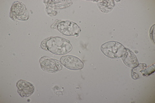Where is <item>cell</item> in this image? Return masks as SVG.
Masks as SVG:
<instances>
[{
    "instance_id": "obj_1",
    "label": "cell",
    "mask_w": 155,
    "mask_h": 103,
    "mask_svg": "<svg viewBox=\"0 0 155 103\" xmlns=\"http://www.w3.org/2000/svg\"><path fill=\"white\" fill-rule=\"evenodd\" d=\"M41 47L55 55L63 56L71 52L72 45L67 39L60 37H50L43 41Z\"/></svg>"
},
{
    "instance_id": "obj_2",
    "label": "cell",
    "mask_w": 155,
    "mask_h": 103,
    "mask_svg": "<svg viewBox=\"0 0 155 103\" xmlns=\"http://www.w3.org/2000/svg\"><path fill=\"white\" fill-rule=\"evenodd\" d=\"M101 50L109 58H119L125 54L126 48L119 42L110 41L103 44L101 46Z\"/></svg>"
},
{
    "instance_id": "obj_3",
    "label": "cell",
    "mask_w": 155,
    "mask_h": 103,
    "mask_svg": "<svg viewBox=\"0 0 155 103\" xmlns=\"http://www.w3.org/2000/svg\"><path fill=\"white\" fill-rule=\"evenodd\" d=\"M57 29L63 35L78 37L81 32L80 27L71 21H62L57 24Z\"/></svg>"
},
{
    "instance_id": "obj_4",
    "label": "cell",
    "mask_w": 155,
    "mask_h": 103,
    "mask_svg": "<svg viewBox=\"0 0 155 103\" xmlns=\"http://www.w3.org/2000/svg\"><path fill=\"white\" fill-rule=\"evenodd\" d=\"M10 17L13 20H27L29 15L25 5L19 2H14L11 7V11H10Z\"/></svg>"
},
{
    "instance_id": "obj_5",
    "label": "cell",
    "mask_w": 155,
    "mask_h": 103,
    "mask_svg": "<svg viewBox=\"0 0 155 103\" xmlns=\"http://www.w3.org/2000/svg\"><path fill=\"white\" fill-rule=\"evenodd\" d=\"M40 63L41 69L48 73L59 72L63 68V65L60 61L48 57H41Z\"/></svg>"
},
{
    "instance_id": "obj_6",
    "label": "cell",
    "mask_w": 155,
    "mask_h": 103,
    "mask_svg": "<svg viewBox=\"0 0 155 103\" xmlns=\"http://www.w3.org/2000/svg\"><path fill=\"white\" fill-rule=\"evenodd\" d=\"M60 62L63 66L71 70H80L84 67V62L74 56H63L60 59Z\"/></svg>"
},
{
    "instance_id": "obj_7",
    "label": "cell",
    "mask_w": 155,
    "mask_h": 103,
    "mask_svg": "<svg viewBox=\"0 0 155 103\" xmlns=\"http://www.w3.org/2000/svg\"><path fill=\"white\" fill-rule=\"evenodd\" d=\"M18 93L21 97L31 96L35 91V88L31 82L24 80H19L16 83Z\"/></svg>"
},
{
    "instance_id": "obj_8",
    "label": "cell",
    "mask_w": 155,
    "mask_h": 103,
    "mask_svg": "<svg viewBox=\"0 0 155 103\" xmlns=\"http://www.w3.org/2000/svg\"><path fill=\"white\" fill-rule=\"evenodd\" d=\"M121 58H122L124 63L128 67L136 68L140 64L137 60V57L134 55V53L127 48H126V52L125 54Z\"/></svg>"
},
{
    "instance_id": "obj_9",
    "label": "cell",
    "mask_w": 155,
    "mask_h": 103,
    "mask_svg": "<svg viewBox=\"0 0 155 103\" xmlns=\"http://www.w3.org/2000/svg\"><path fill=\"white\" fill-rule=\"evenodd\" d=\"M98 7L101 12L107 13L112 11L114 7V3L113 1H104L98 3Z\"/></svg>"
},
{
    "instance_id": "obj_10",
    "label": "cell",
    "mask_w": 155,
    "mask_h": 103,
    "mask_svg": "<svg viewBox=\"0 0 155 103\" xmlns=\"http://www.w3.org/2000/svg\"><path fill=\"white\" fill-rule=\"evenodd\" d=\"M140 72L142 73L143 76H148L149 75L152 74L154 72V64H153L151 66H146L145 68H143Z\"/></svg>"
},
{
    "instance_id": "obj_11",
    "label": "cell",
    "mask_w": 155,
    "mask_h": 103,
    "mask_svg": "<svg viewBox=\"0 0 155 103\" xmlns=\"http://www.w3.org/2000/svg\"><path fill=\"white\" fill-rule=\"evenodd\" d=\"M154 24H153V25L152 26V27L151 28V29H150V32H149L150 37H151V40H152L153 42H154V39H153V37H154Z\"/></svg>"
},
{
    "instance_id": "obj_12",
    "label": "cell",
    "mask_w": 155,
    "mask_h": 103,
    "mask_svg": "<svg viewBox=\"0 0 155 103\" xmlns=\"http://www.w3.org/2000/svg\"><path fill=\"white\" fill-rule=\"evenodd\" d=\"M132 78L133 79H138L140 78V76L137 72L132 70Z\"/></svg>"
}]
</instances>
